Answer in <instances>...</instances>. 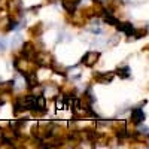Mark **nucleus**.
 Here are the masks:
<instances>
[{"mask_svg": "<svg viewBox=\"0 0 149 149\" xmlns=\"http://www.w3.org/2000/svg\"><path fill=\"white\" fill-rule=\"evenodd\" d=\"M33 63L36 64V66H39V67H51L52 66V63H54V60H52V57L49 55L48 52H37L36 51V54H34V57H33Z\"/></svg>", "mask_w": 149, "mask_h": 149, "instance_id": "nucleus-1", "label": "nucleus"}, {"mask_svg": "<svg viewBox=\"0 0 149 149\" xmlns=\"http://www.w3.org/2000/svg\"><path fill=\"white\" fill-rule=\"evenodd\" d=\"M8 10H9V15L10 18L18 19L22 14V0H8Z\"/></svg>", "mask_w": 149, "mask_h": 149, "instance_id": "nucleus-2", "label": "nucleus"}, {"mask_svg": "<svg viewBox=\"0 0 149 149\" xmlns=\"http://www.w3.org/2000/svg\"><path fill=\"white\" fill-rule=\"evenodd\" d=\"M98 58H100V52H97V51H88V52H85L82 60H81V63L85 66V67H93Z\"/></svg>", "mask_w": 149, "mask_h": 149, "instance_id": "nucleus-3", "label": "nucleus"}, {"mask_svg": "<svg viewBox=\"0 0 149 149\" xmlns=\"http://www.w3.org/2000/svg\"><path fill=\"white\" fill-rule=\"evenodd\" d=\"M113 78H115V73L113 72H97V73H94L95 82L103 84V85L110 84L112 81H113Z\"/></svg>", "mask_w": 149, "mask_h": 149, "instance_id": "nucleus-4", "label": "nucleus"}, {"mask_svg": "<svg viewBox=\"0 0 149 149\" xmlns=\"http://www.w3.org/2000/svg\"><path fill=\"white\" fill-rule=\"evenodd\" d=\"M22 51H21V55L27 60H31L33 61V57L36 54V48H34V43L33 42H22L21 45Z\"/></svg>", "mask_w": 149, "mask_h": 149, "instance_id": "nucleus-5", "label": "nucleus"}, {"mask_svg": "<svg viewBox=\"0 0 149 149\" xmlns=\"http://www.w3.org/2000/svg\"><path fill=\"white\" fill-rule=\"evenodd\" d=\"M145 118H146V115H145V112H143V109H140V107H134L133 110H131V116H130V119H131V122L133 124H142L143 121H145Z\"/></svg>", "mask_w": 149, "mask_h": 149, "instance_id": "nucleus-6", "label": "nucleus"}, {"mask_svg": "<svg viewBox=\"0 0 149 149\" xmlns=\"http://www.w3.org/2000/svg\"><path fill=\"white\" fill-rule=\"evenodd\" d=\"M115 27L119 30V31H122L124 34H127V36H133V33H134V26L131 22H116L115 24Z\"/></svg>", "mask_w": 149, "mask_h": 149, "instance_id": "nucleus-7", "label": "nucleus"}, {"mask_svg": "<svg viewBox=\"0 0 149 149\" xmlns=\"http://www.w3.org/2000/svg\"><path fill=\"white\" fill-rule=\"evenodd\" d=\"M61 6L64 8L66 12H69V14H76V8H78V3L72 2V0H61Z\"/></svg>", "mask_w": 149, "mask_h": 149, "instance_id": "nucleus-8", "label": "nucleus"}, {"mask_svg": "<svg viewBox=\"0 0 149 149\" xmlns=\"http://www.w3.org/2000/svg\"><path fill=\"white\" fill-rule=\"evenodd\" d=\"M115 74H118V76H119L121 79H127V78H130V76H131V69H130L128 66L118 67V69H116V72H115Z\"/></svg>", "mask_w": 149, "mask_h": 149, "instance_id": "nucleus-9", "label": "nucleus"}, {"mask_svg": "<svg viewBox=\"0 0 149 149\" xmlns=\"http://www.w3.org/2000/svg\"><path fill=\"white\" fill-rule=\"evenodd\" d=\"M30 33H31V36H34V37H39V36L43 33V24H42V22H37L34 27L30 29Z\"/></svg>", "mask_w": 149, "mask_h": 149, "instance_id": "nucleus-10", "label": "nucleus"}, {"mask_svg": "<svg viewBox=\"0 0 149 149\" xmlns=\"http://www.w3.org/2000/svg\"><path fill=\"white\" fill-rule=\"evenodd\" d=\"M43 91H45V97H55V95H58V88L57 86H49V88H43Z\"/></svg>", "mask_w": 149, "mask_h": 149, "instance_id": "nucleus-11", "label": "nucleus"}, {"mask_svg": "<svg viewBox=\"0 0 149 149\" xmlns=\"http://www.w3.org/2000/svg\"><path fill=\"white\" fill-rule=\"evenodd\" d=\"M145 34H146V27H145V30H143V29H139V30L134 29V33H133L134 39H140V37H143Z\"/></svg>", "mask_w": 149, "mask_h": 149, "instance_id": "nucleus-12", "label": "nucleus"}, {"mask_svg": "<svg viewBox=\"0 0 149 149\" xmlns=\"http://www.w3.org/2000/svg\"><path fill=\"white\" fill-rule=\"evenodd\" d=\"M19 45H22V37H21V34H17L15 39L12 40V46L17 48V46H19Z\"/></svg>", "mask_w": 149, "mask_h": 149, "instance_id": "nucleus-13", "label": "nucleus"}, {"mask_svg": "<svg viewBox=\"0 0 149 149\" xmlns=\"http://www.w3.org/2000/svg\"><path fill=\"white\" fill-rule=\"evenodd\" d=\"M5 49H6V40L2 37V39H0V52H3Z\"/></svg>", "mask_w": 149, "mask_h": 149, "instance_id": "nucleus-14", "label": "nucleus"}, {"mask_svg": "<svg viewBox=\"0 0 149 149\" xmlns=\"http://www.w3.org/2000/svg\"><path fill=\"white\" fill-rule=\"evenodd\" d=\"M121 2H122V3H128V2H130V0H121Z\"/></svg>", "mask_w": 149, "mask_h": 149, "instance_id": "nucleus-15", "label": "nucleus"}]
</instances>
